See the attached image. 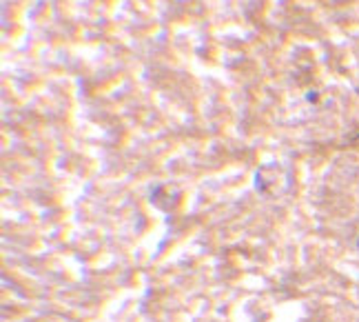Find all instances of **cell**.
<instances>
[{
  "instance_id": "1",
  "label": "cell",
  "mask_w": 359,
  "mask_h": 322,
  "mask_svg": "<svg viewBox=\"0 0 359 322\" xmlns=\"http://www.w3.org/2000/svg\"><path fill=\"white\" fill-rule=\"evenodd\" d=\"M357 249H359V238H357Z\"/></svg>"
}]
</instances>
